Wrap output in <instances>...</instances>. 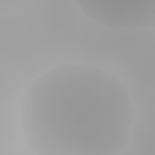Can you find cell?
Returning <instances> with one entry per match:
<instances>
[{
	"label": "cell",
	"instance_id": "cell-1",
	"mask_svg": "<svg viewBox=\"0 0 155 155\" xmlns=\"http://www.w3.org/2000/svg\"><path fill=\"white\" fill-rule=\"evenodd\" d=\"M134 124L128 88L114 74L87 63L45 71L22 105V132L35 155H119Z\"/></svg>",
	"mask_w": 155,
	"mask_h": 155
},
{
	"label": "cell",
	"instance_id": "cell-2",
	"mask_svg": "<svg viewBox=\"0 0 155 155\" xmlns=\"http://www.w3.org/2000/svg\"><path fill=\"white\" fill-rule=\"evenodd\" d=\"M94 22L110 29H143L155 25V0H74Z\"/></svg>",
	"mask_w": 155,
	"mask_h": 155
}]
</instances>
